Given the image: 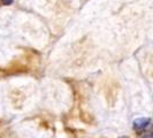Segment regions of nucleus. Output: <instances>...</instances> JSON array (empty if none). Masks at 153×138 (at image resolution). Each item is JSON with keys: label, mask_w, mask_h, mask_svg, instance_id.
Masks as SVG:
<instances>
[{"label": "nucleus", "mask_w": 153, "mask_h": 138, "mask_svg": "<svg viewBox=\"0 0 153 138\" xmlns=\"http://www.w3.org/2000/svg\"><path fill=\"white\" fill-rule=\"evenodd\" d=\"M142 138H153L152 137V134L151 132H147V134H144V136Z\"/></svg>", "instance_id": "nucleus-3"}, {"label": "nucleus", "mask_w": 153, "mask_h": 138, "mask_svg": "<svg viewBox=\"0 0 153 138\" xmlns=\"http://www.w3.org/2000/svg\"><path fill=\"white\" fill-rule=\"evenodd\" d=\"M151 124V119L150 117H140V119H136L132 125H134V129L136 131H143L145 130L146 128Z\"/></svg>", "instance_id": "nucleus-1"}, {"label": "nucleus", "mask_w": 153, "mask_h": 138, "mask_svg": "<svg viewBox=\"0 0 153 138\" xmlns=\"http://www.w3.org/2000/svg\"><path fill=\"white\" fill-rule=\"evenodd\" d=\"M119 138H129L128 136H121V137H119Z\"/></svg>", "instance_id": "nucleus-4"}, {"label": "nucleus", "mask_w": 153, "mask_h": 138, "mask_svg": "<svg viewBox=\"0 0 153 138\" xmlns=\"http://www.w3.org/2000/svg\"><path fill=\"white\" fill-rule=\"evenodd\" d=\"M13 1H14V0H1V2H2V4H4V5H12V4H13Z\"/></svg>", "instance_id": "nucleus-2"}]
</instances>
